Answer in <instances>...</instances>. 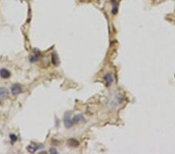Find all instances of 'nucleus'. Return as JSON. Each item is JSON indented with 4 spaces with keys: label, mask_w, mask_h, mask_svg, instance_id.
I'll return each instance as SVG.
<instances>
[{
    "label": "nucleus",
    "mask_w": 175,
    "mask_h": 154,
    "mask_svg": "<svg viewBox=\"0 0 175 154\" xmlns=\"http://www.w3.org/2000/svg\"><path fill=\"white\" fill-rule=\"evenodd\" d=\"M52 61L53 65L55 66H58V64H59V60H58V55L55 53H52Z\"/></svg>",
    "instance_id": "nucleus-9"
},
{
    "label": "nucleus",
    "mask_w": 175,
    "mask_h": 154,
    "mask_svg": "<svg viewBox=\"0 0 175 154\" xmlns=\"http://www.w3.org/2000/svg\"><path fill=\"white\" fill-rule=\"evenodd\" d=\"M68 145L71 147L75 148V147H78L79 146V143L77 140L74 139V138H70V139L68 140Z\"/></svg>",
    "instance_id": "nucleus-8"
},
{
    "label": "nucleus",
    "mask_w": 175,
    "mask_h": 154,
    "mask_svg": "<svg viewBox=\"0 0 175 154\" xmlns=\"http://www.w3.org/2000/svg\"><path fill=\"white\" fill-rule=\"evenodd\" d=\"M44 147L43 145L40 144V145H38V146H28L27 147V150L30 152V153H34L38 149H42Z\"/></svg>",
    "instance_id": "nucleus-4"
},
{
    "label": "nucleus",
    "mask_w": 175,
    "mask_h": 154,
    "mask_svg": "<svg viewBox=\"0 0 175 154\" xmlns=\"http://www.w3.org/2000/svg\"><path fill=\"white\" fill-rule=\"evenodd\" d=\"M9 138H10V140L12 142H17V136L15 134H10L9 135Z\"/></svg>",
    "instance_id": "nucleus-11"
},
{
    "label": "nucleus",
    "mask_w": 175,
    "mask_h": 154,
    "mask_svg": "<svg viewBox=\"0 0 175 154\" xmlns=\"http://www.w3.org/2000/svg\"><path fill=\"white\" fill-rule=\"evenodd\" d=\"M49 152H51V153H58V151L56 150V149H55V148H51L50 149V150H49Z\"/></svg>",
    "instance_id": "nucleus-12"
},
{
    "label": "nucleus",
    "mask_w": 175,
    "mask_h": 154,
    "mask_svg": "<svg viewBox=\"0 0 175 154\" xmlns=\"http://www.w3.org/2000/svg\"><path fill=\"white\" fill-rule=\"evenodd\" d=\"M39 55H40L39 53H38H38H34V55L30 58V62H35V61H36L38 60V58Z\"/></svg>",
    "instance_id": "nucleus-10"
},
{
    "label": "nucleus",
    "mask_w": 175,
    "mask_h": 154,
    "mask_svg": "<svg viewBox=\"0 0 175 154\" xmlns=\"http://www.w3.org/2000/svg\"><path fill=\"white\" fill-rule=\"evenodd\" d=\"M104 80L106 82V86H110L111 84H112L115 82V79L113 75L111 74L110 72H107L105 75H104Z\"/></svg>",
    "instance_id": "nucleus-2"
},
{
    "label": "nucleus",
    "mask_w": 175,
    "mask_h": 154,
    "mask_svg": "<svg viewBox=\"0 0 175 154\" xmlns=\"http://www.w3.org/2000/svg\"><path fill=\"white\" fill-rule=\"evenodd\" d=\"M74 123L72 121V119L71 118L70 115H69V113H66L65 116H64V125L66 128L67 129H70L73 126Z\"/></svg>",
    "instance_id": "nucleus-1"
},
{
    "label": "nucleus",
    "mask_w": 175,
    "mask_h": 154,
    "mask_svg": "<svg viewBox=\"0 0 175 154\" xmlns=\"http://www.w3.org/2000/svg\"><path fill=\"white\" fill-rule=\"evenodd\" d=\"M9 97V91L5 87H1L0 88V97L6 98Z\"/></svg>",
    "instance_id": "nucleus-6"
},
{
    "label": "nucleus",
    "mask_w": 175,
    "mask_h": 154,
    "mask_svg": "<svg viewBox=\"0 0 175 154\" xmlns=\"http://www.w3.org/2000/svg\"><path fill=\"white\" fill-rule=\"evenodd\" d=\"M11 75V73L9 70L6 69H2L0 70V76L2 77L3 79H8L9 78Z\"/></svg>",
    "instance_id": "nucleus-5"
},
{
    "label": "nucleus",
    "mask_w": 175,
    "mask_h": 154,
    "mask_svg": "<svg viewBox=\"0 0 175 154\" xmlns=\"http://www.w3.org/2000/svg\"><path fill=\"white\" fill-rule=\"evenodd\" d=\"M11 92L14 96H17L22 92V87L19 84H13L11 86Z\"/></svg>",
    "instance_id": "nucleus-3"
},
{
    "label": "nucleus",
    "mask_w": 175,
    "mask_h": 154,
    "mask_svg": "<svg viewBox=\"0 0 175 154\" xmlns=\"http://www.w3.org/2000/svg\"><path fill=\"white\" fill-rule=\"evenodd\" d=\"M85 119H84V117L83 114H76L73 118H72V121L73 123L75 124V123H79L80 121H83Z\"/></svg>",
    "instance_id": "nucleus-7"
}]
</instances>
